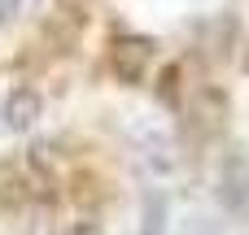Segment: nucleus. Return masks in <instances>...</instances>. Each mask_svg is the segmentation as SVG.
<instances>
[{"label": "nucleus", "mask_w": 249, "mask_h": 235, "mask_svg": "<svg viewBox=\"0 0 249 235\" xmlns=\"http://www.w3.org/2000/svg\"><path fill=\"white\" fill-rule=\"evenodd\" d=\"M153 39L149 35H118L109 48V70L118 74V83H144L149 65H153Z\"/></svg>", "instance_id": "obj_1"}, {"label": "nucleus", "mask_w": 249, "mask_h": 235, "mask_svg": "<svg viewBox=\"0 0 249 235\" xmlns=\"http://www.w3.org/2000/svg\"><path fill=\"white\" fill-rule=\"evenodd\" d=\"M219 201L228 209H245L249 205V161L241 153H228L219 166Z\"/></svg>", "instance_id": "obj_2"}, {"label": "nucleus", "mask_w": 249, "mask_h": 235, "mask_svg": "<svg viewBox=\"0 0 249 235\" xmlns=\"http://www.w3.org/2000/svg\"><path fill=\"white\" fill-rule=\"evenodd\" d=\"M35 118H39V96H35L31 87H18V92L4 100V126H9V131H31Z\"/></svg>", "instance_id": "obj_3"}, {"label": "nucleus", "mask_w": 249, "mask_h": 235, "mask_svg": "<svg viewBox=\"0 0 249 235\" xmlns=\"http://www.w3.org/2000/svg\"><path fill=\"white\" fill-rule=\"evenodd\" d=\"M140 235H171V201H166V192H149L144 196Z\"/></svg>", "instance_id": "obj_4"}, {"label": "nucleus", "mask_w": 249, "mask_h": 235, "mask_svg": "<svg viewBox=\"0 0 249 235\" xmlns=\"http://www.w3.org/2000/svg\"><path fill=\"white\" fill-rule=\"evenodd\" d=\"M18 13V0H0V22H9Z\"/></svg>", "instance_id": "obj_5"}, {"label": "nucleus", "mask_w": 249, "mask_h": 235, "mask_svg": "<svg viewBox=\"0 0 249 235\" xmlns=\"http://www.w3.org/2000/svg\"><path fill=\"white\" fill-rule=\"evenodd\" d=\"M74 235H96V227H79V231H74Z\"/></svg>", "instance_id": "obj_6"}]
</instances>
